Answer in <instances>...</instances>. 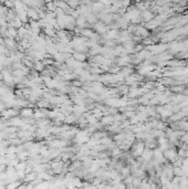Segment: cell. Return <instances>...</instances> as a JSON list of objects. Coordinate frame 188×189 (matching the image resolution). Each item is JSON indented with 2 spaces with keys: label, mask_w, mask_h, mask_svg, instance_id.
<instances>
[{
  "label": "cell",
  "mask_w": 188,
  "mask_h": 189,
  "mask_svg": "<svg viewBox=\"0 0 188 189\" xmlns=\"http://www.w3.org/2000/svg\"><path fill=\"white\" fill-rule=\"evenodd\" d=\"M33 114H34V110H33L32 108H30V106L22 108L19 110V115H20L24 119L31 118V117H33Z\"/></svg>",
  "instance_id": "1"
},
{
  "label": "cell",
  "mask_w": 188,
  "mask_h": 189,
  "mask_svg": "<svg viewBox=\"0 0 188 189\" xmlns=\"http://www.w3.org/2000/svg\"><path fill=\"white\" fill-rule=\"evenodd\" d=\"M113 188L114 189H125V186H124V184H118L113 187Z\"/></svg>",
  "instance_id": "2"
}]
</instances>
